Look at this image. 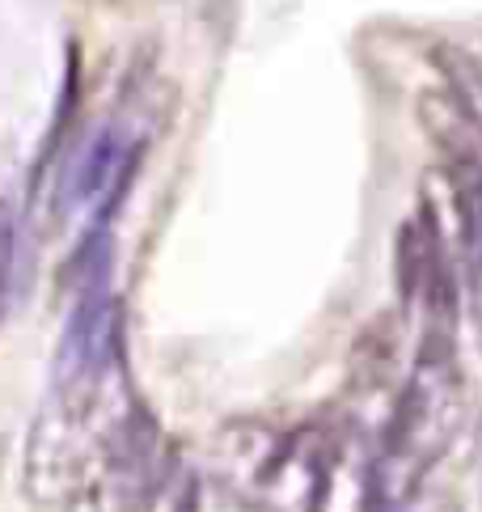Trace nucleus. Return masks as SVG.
<instances>
[{
  "mask_svg": "<svg viewBox=\"0 0 482 512\" xmlns=\"http://www.w3.org/2000/svg\"><path fill=\"white\" fill-rule=\"evenodd\" d=\"M449 373L444 364L423 360L415 377V390L406 398L402 424H398V453L406 470H423L432 457L449 445Z\"/></svg>",
  "mask_w": 482,
  "mask_h": 512,
  "instance_id": "nucleus-1",
  "label": "nucleus"
},
{
  "mask_svg": "<svg viewBox=\"0 0 482 512\" xmlns=\"http://www.w3.org/2000/svg\"><path fill=\"white\" fill-rule=\"evenodd\" d=\"M148 487H153L148 462L132 441H123L102 470L81 474V483L68 496V512H140Z\"/></svg>",
  "mask_w": 482,
  "mask_h": 512,
  "instance_id": "nucleus-2",
  "label": "nucleus"
},
{
  "mask_svg": "<svg viewBox=\"0 0 482 512\" xmlns=\"http://www.w3.org/2000/svg\"><path fill=\"white\" fill-rule=\"evenodd\" d=\"M309 512H377V474L373 462L356 449H339L326 457L318 496Z\"/></svg>",
  "mask_w": 482,
  "mask_h": 512,
  "instance_id": "nucleus-3",
  "label": "nucleus"
},
{
  "mask_svg": "<svg viewBox=\"0 0 482 512\" xmlns=\"http://www.w3.org/2000/svg\"><path fill=\"white\" fill-rule=\"evenodd\" d=\"M140 512H199V496H195L191 470H182V466L161 470L157 479H153V487H148Z\"/></svg>",
  "mask_w": 482,
  "mask_h": 512,
  "instance_id": "nucleus-4",
  "label": "nucleus"
},
{
  "mask_svg": "<svg viewBox=\"0 0 482 512\" xmlns=\"http://www.w3.org/2000/svg\"><path fill=\"white\" fill-rule=\"evenodd\" d=\"M415 512H457V504L444 500V496H432V500H419Z\"/></svg>",
  "mask_w": 482,
  "mask_h": 512,
  "instance_id": "nucleus-5",
  "label": "nucleus"
}]
</instances>
